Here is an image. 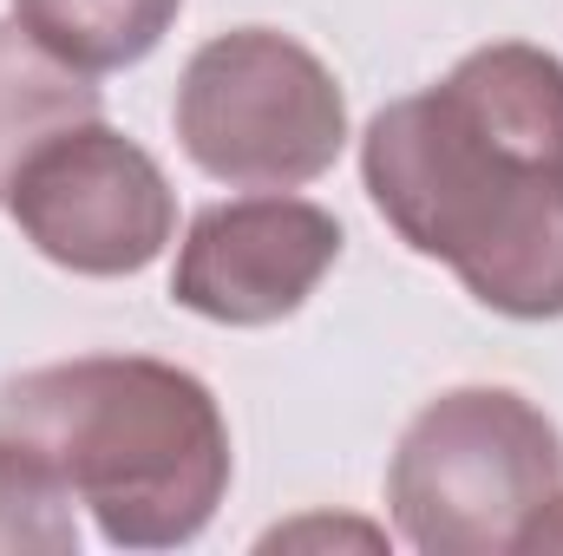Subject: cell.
I'll return each mask as SVG.
<instances>
[{"mask_svg": "<svg viewBox=\"0 0 563 556\" xmlns=\"http://www.w3.org/2000/svg\"><path fill=\"white\" fill-rule=\"evenodd\" d=\"M73 491L13 438H0V556H73Z\"/></svg>", "mask_w": 563, "mask_h": 556, "instance_id": "obj_9", "label": "cell"}, {"mask_svg": "<svg viewBox=\"0 0 563 556\" xmlns=\"http://www.w3.org/2000/svg\"><path fill=\"white\" fill-rule=\"evenodd\" d=\"M99 105L106 99H99L92 73L46 53L20 20H0V203L40 144L99 119Z\"/></svg>", "mask_w": 563, "mask_h": 556, "instance_id": "obj_7", "label": "cell"}, {"mask_svg": "<svg viewBox=\"0 0 563 556\" xmlns=\"http://www.w3.org/2000/svg\"><path fill=\"white\" fill-rule=\"evenodd\" d=\"M341 223L308 197H230L190 216L170 269V301L217 327L288 321L341 263Z\"/></svg>", "mask_w": 563, "mask_h": 556, "instance_id": "obj_6", "label": "cell"}, {"mask_svg": "<svg viewBox=\"0 0 563 556\" xmlns=\"http://www.w3.org/2000/svg\"><path fill=\"white\" fill-rule=\"evenodd\" d=\"M563 491V438L511 387H452L394 445L387 511L426 556H505Z\"/></svg>", "mask_w": 563, "mask_h": 556, "instance_id": "obj_3", "label": "cell"}, {"mask_svg": "<svg viewBox=\"0 0 563 556\" xmlns=\"http://www.w3.org/2000/svg\"><path fill=\"white\" fill-rule=\"evenodd\" d=\"M184 0H13V20L79 73H119L157 53Z\"/></svg>", "mask_w": 563, "mask_h": 556, "instance_id": "obj_8", "label": "cell"}, {"mask_svg": "<svg viewBox=\"0 0 563 556\" xmlns=\"http://www.w3.org/2000/svg\"><path fill=\"white\" fill-rule=\"evenodd\" d=\"M0 438L26 445L99 518L112 551L197 544L230 498L217 393L151 354H79L7 380Z\"/></svg>", "mask_w": 563, "mask_h": 556, "instance_id": "obj_2", "label": "cell"}, {"mask_svg": "<svg viewBox=\"0 0 563 556\" xmlns=\"http://www.w3.org/2000/svg\"><path fill=\"white\" fill-rule=\"evenodd\" d=\"M518 551H563V491L531 518V531L518 537Z\"/></svg>", "mask_w": 563, "mask_h": 556, "instance_id": "obj_10", "label": "cell"}, {"mask_svg": "<svg viewBox=\"0 0 563 556\" xmlns=\"http://www.w3.org/2000/svg\"><path fill=\"white\" fill-rule=\"evenodd\" d=\"M361 184L387 230L505 321L563 314V59L525 40L465 53L367 119Z\"/></svg>", "mask_w": 563, "mask_h": 556, "instance_id": "obj_1", "label": "cell"}, {"mask_svg": "<svg viewBox=\"0 0 563 556\" xmlns=\"http://www.w3.org/2000/svg\"><path fill=\"white\" fill-rule=\"evenodd\" d=\"M7 216L46 263L73 276H139L177 236L170 177L139 138L99 119L46 138L20 164Z\"/></svg>", "mask_w": 563, "mask_h": 556, "instance_id": "obj_5", "label": "cell"}, {"mask_svg": "<svg viewBox=\"0 0 563 556\" xmlns=\"http://www.w3.org/2000/svg\"><path fill=\"white\" fill-rule=\"evenodd\" d=\"M177 144L230 190H295L334 170L347 99L321 53L276 26H236L190 53L177 79Z\"/></svg>", "mask_w": 563, "mask_h": 556, "instance_id": "obj_4", "label": "cell"}]
</instances>
